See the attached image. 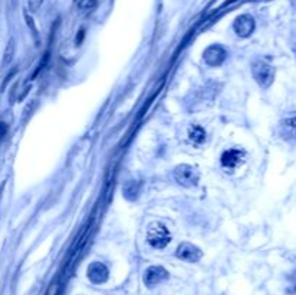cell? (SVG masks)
<instances>
[{"label":"cell","mask_w":296,"mask_h":295,"mask_svg":"<svg viewBox=\"0 0 296 295\" xmlns=\"http://www.w3.org/2000/svg\"><path fill=\"white\" fill-rule=\"evenodd\" d=\"M171 239H172V236H171L169 230L162 223L152 221L148 226L146 241H148V243L152 247H155V249H163V247L168 246V243L171 241Z\"/></svg>","instance_id":"1"},{"label":"cell","mask_w":296,"mask_h":295,"mask_svg":"<svg viewBox=\"0 0 296 295\" xmlns=\"http://www.w3.org/2000/svg\"><path fill=\"white\" fill-rule=\"evenodd\" d=\"M173 178L175 181L182 186V187L192 188L198 186L199 183V172L195 166L188 165V163H181L178 166H175L173 169Z\"/></svg>","instance_id":"2"},{"label":"cell","mask_w":296,"mask_h":295,"mask_svg":"<svg viewBox=\"0 0 296 295\" xmlns=\"http://www.w3.org/2000/svg\"><path fill=\"white\" fill-rule=\"evenodd\" d=\"M251 74H253L256 82L262 88H269L273 80H274V68L271 67L270 64H268V62L262 61V59H257V61L253 62Z\"/></svg>","instance_id":"3"},{"label":"cell","mask_w":296,"mask_h":295,"mask_svg":"<svg viewBox=\"0 0 296 295\" xmlns=\"http://www.w3.org/2000/svg\"><path fill=\"white\" fill-rule=\"evenodd\" d=\"M176 258L185 262H198L202 258V250L189 241H182L176 249Z\"/></svg>","instance_id":"4"},{"label":"cell","mask_w":296,"mask_h":295,"mask_svg":"<svg viewBox=\"0 0 296 295\" xmlns=\"http://www.w3.org/2000/svg\"><path fill=\"white\" fill-rule=\"evenodd\" d=\"M227 58V51L221 45H211L204 51V61L210 67H220Z\"/></svg>","instance_id":"5"},{"label":"cell","mask_w":296,"mask_h":295,"mask_svg":"<svg viewBox=\"0 0 296 295\" xmlns=\"http://www.w3.org/2000/svg\"><path fill=\"white\" fill-rule=\"evenodd\" d=\"M246 160V154L242 149H228L221 155V165L227 169L239 168Z\"/></svg>","instance_id":"6"},{"label":"cell","mask_w":296,"mask_h":295,"mask_svg":"<svg viewBox=\"0 0 296 295\" xmlns=\"http://www.w3.org/2000/svg\"><path fill=\"white\" fill-rule=\"evenodd\" d=\"M169 278L168 270L163 267H149L143 275V281L146 287H155Z\"/></svg>","instance_id":"7"},{"label":"cell","mask_w":296,"mask_h":295,"mask_svg":"<svg viewBox=\"0 0 296 295\" xmlns=\"http://www.w3.org/2000/svg\"><path fill=\"white\" fill-rule=\"evenodd\" d=\"M254 27H256L254 19L250 15H240L239 18H236V21L233 24L234 32L242 38L250 36L253 33V30H254Z\"/></svg>","instance_id":"8"},{"label":"cell","mask_w":296,"mask_h":295,"mask_svg":"<svg viewBox=\"0 0 296 295\" xmlns=\"http://www.w3.org/2000/svg\"><path fill=\"white\" fill-rule=\"evenodd\" d=\"M87 276L93 284H103L108 279V269L101 262H93L87 269Z\"/></svg>","instance_id":"9"},{"label":"cell","mask_w":296,"mask_h":295,"mask_svg":"<svg viewBox=\"0 0 296 295\" xmlns=\"http://www.w3.org/2000/svg\"><path fill=\"white\" fill-rule=\"evenodd\" d=\"M188 136H189L191 142H194V143H197V145H201V143L205 140L207 134H205V131H204L201 126L192 125V126H189V129H188Z\"/></svg>","instance_id":"10"},{"label":"cell","mask_w":296,"mask_h":295,"mask_svg":"<svg viewBox=\"0 0 296 295\" xmlns=\"http://www.w3.org/2000/svg\"><path fill=\"white\" fill-rule=\"evenodd\" d=\"M282 132L285 134V137H288V139L296 137V116L285 119L282 122Z\"/></svg>","instance_id":"11"},{"label":"cell","mask_w":296,"mask_h":295,"mask_svg":"<svg viewBox=\"0 0 296 295\" xmlns=\"http://www.w3.org/2000/svg\"><path fill=\"white\" fill-rule=\"evenodd\" d=\"M123 195L129 201H135L139 195V184L136 181H129L123 187Z\"/></svg>","instance_id":"12"},{"label":"cell","mask_w":296,"mask_h":295,"mask_svg":"<svg viewBox=\"0 0 296 295\" xmlns=\"http://www.w3.org/2000/svg\"><path fill=\"white\" fill-rule=\"evenodd\" d=\"M15 51H16V45H15V41L10 39L9 44L6 45V50L3 53V67H7L12 61H13V56H15Z\"/></svg>","instance_id":"13"},{"label":"cell","mask_w":296,"mask_h":295,"mask_svg":"<svg viewBox=\"0 0 296 295\" xmlns=\"http://www.w3.org/2000/svg\"><path fill=\"white\" fill-rule=\"evenodd\" d=\"M100 0H78L77 3V7L82 12H88V10H93L94 7H97Z\"/></svg>","instance_id":"14"},{"label":"cell","mask_w":296,"mask_h":295,"mask_svg":"<svg viewBox=\"0 0 296 295\" xmlns=\"http://www.w3.org/2000/svg\"><path fill=\"white\" fill-rule=\"evenodd\" d=\"M25 19L26 22H27V25H29V27H30V30L33 32V35H35V39H36V42H38V30H36V27H35V24H33V19L27 15V13H25Z\"/></svg>","instance_id":"15"},{"label":"cell","mask_w":296,"mask_h":295,"mask_svg":"<svg viewBox=\"0 0 296 295\" xmlns=\"http://www.w3.org/2000/svg\"><path fill=\"white\" fill-rule=\"evenodd\" d=\"M44 0H29V9L32 12H36L41 6H42Z\"/></svg>","instance_id":"16"},{"label":"cell","mask_w":296,"mask_h":295,"mask_svg":"<svg viewBox=\"0 0 296 295\" xmlns=\"http://www.w3.org/2000/svg\"><path fill=\"white\" fill-rule=\"evenodd\" d=\"M7 131H9L7 125H6V123H3V122H0V139H3V137L6 136Z\"/></svg>","instance_id":"17"},{"label":"cell","mask_w":296,"mask_h":295,"mask_svg":"<svg viewBox=\"0 0 296 295\" xmlns=\"http://www.w3.org/2000/svg\"><path fill=\"white\" fill-rule=\"evenodd\" d=\"M294 54H295V56H296V45L294 47Z\"/></svg>","instance_id":"18"},{"label":"cell","mask_w":296,"mask_h":295,"mask_svg":"<svg viewBox=\"0 0 296 295\" xmlns=\"http://www.w3.org/2000/svg\"><path fill=\"white\" fill-rule=\"evenodd\" d=\"M13 3H16V0H13Z\"/></svg>","instance_id":"19"}]
</instances>
